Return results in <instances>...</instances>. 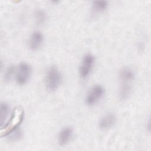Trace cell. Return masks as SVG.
Here are the masks:
<instances>
[{
    "label": "cell",
    "instance_id": "cell-1",
    "mask_svg": "<svg viewBox=\"0 0 151 151\" xmlns=\"http://www.w3.org/2000/svg\"><path fill=\"white\" fill-rule=\"evenodd\" d=\"M134 78V74L132 70L129 68H123L119 73L120 88L119 97L121 100L127 99L131 93L132 83Z\"/></svg>",
    "mask_w": 151,
    "mask_h": 151
},
{
    "label": "cell",
    "instance_id": "cell-2",
    "mask_svg": "<svg viewBox=\"0 0 151 151\" xmlns=\"http://www.w3.org/2000/svg\"><path fill=\"white\" fill-rule=\"evenodd\" d=\"M24 117V111L20 107H16L7 123L2 126L0 130L1 137L8 136L17 129L21 124Z\"/></svg>",
    "mask_w": 151,
    "mask_h": 151
},
{
    "label": "cell",
    "instance_id": "cell-3",
    "mask_svg": "<svg viewBox=\"0 0 151 151\" xmlns=\"http://www.w3.org/2000/svg\"><path fill=\"white\" fill-rule=\"evenodd\" d=\"M61 73L55 66L50 67L46 73L45 83L46 88L50 91L57 90L61 83Z\"/></svg>",
    "mask_w": 151,
    "mask_h": 151
},
{
    "label": "cell",
    "instance_id": "cell-4",
    "mask_svg": "<svg viewBox=\"0 0 151 151\" xmlns=\"http://www.w3.org/2000/svg\"><path fill=\"white\" fill-rule=\"evenodd\" d=\"M15 80L19 85L26 84L29 80L31 75V67L27 63H21L16 70Z\"/></svg>",
    "mask_w": 151,
    "mask_h": 151
},
{
    "label": "cell",
    "instance_id": "cell-5",
    "mask_svg": "<svg viewBox=\"0 0 151 151\" xmlns=\"http://www.w3.org/2000/svg\"><path fill=\"white\" fill-rule=\"evenodd\" d=\"M104 93L103 87L100 85H95L92 87L86 97V103L88 106H93L99 101L103 97Z\"/></svg>",
    "mask_w": 151,
    "mask_h": 151
},
{
    "label": "cell",
    "instance_id": "cell-6",
    "mask_svg": "<svg viewBox=\"0 0 151 151\" xmlns=\"http://www.w3.org/2000/svg\"><path fill=\"white\" fill-rule=\"evenodd\" d=\"M94 63V57L92 54L88 53L83 57L80 67V74L83 78H86L88 76Z\"/></svg>",
    "mask_w": 151,
    "mask_h": 151
},
{
    "label": "cell",
    "instance_id": "cell-7",
    "mask_svg": "<svg viewBox=\"0 0 151 151\" xmlns=\"http://www.w3.org/2000/svg\"><path fill=\"white\" fill-rule=\"evenodd\" d=\"M43 40V35L41 32L38 31H34L31 34L29 40L28 44L29 48L34 51L38 50L41 46Z\"/></svg>",
    "mask_w": 151,
    "mask_h": 151
},
{
    "label": "cell",
    "instance_id": "cell-8",
    "mask_svg": "<svg viewBox=\"0 0 151 151\" xmlns=\"http://www.w3.org/2000/svg\"><path fill=\"white\" fill-rule=\"evenodd\" d=\"M116 121V117L113 113H107L101 117L99 122V127L102 130H107L112 127Z\"/></svg>",
    "mask_w": 151,
    "mask_h": 151
},
{
    "label": "cell",
    "instance_id": "cell-9",
    "mask_svg": "<svg viewBox=\"0 0 151 151\" xmlns=\"http://www.w3.org/2000/svg\"><path fill=\"white\" fill-rule=\"evenodd\" d=\"M73 136V129L70 127H66L63 129L58 135V143L61 146L67 145L71 140Z\"/></svg>",
    "mask_w": 151,
    "mask_h": 151
},
{
    "label": "cell",
    "instance_id": "cell-10",
    "mask_svg": "<svg viewBox=\"0 0 151 151\" xmlns=\"http://www.w3.org/2000/svg\"><path fill=\"white\" fill-rule=\"evenodd\" d=\"M108 4L106 1H94L92 3V11L94 14L103 12L107 8Z\"/></svg>",
    "mask_w": 151,
    "mask_h": 151
},
{
    "label": "cell",
    "instance_id": "cell-11",
    "mask_svg": "<svg viewBox=\"0 0 151 151\" xmlns=\"http://www.w3.org/2000/svg\"><path fill=\"white\" fill-rule=\"evenodd\" d=\"M9 111V106L5 103H1L0 106V123L1 126H3L6 117L8 116Z\"/></svg>",
    "mask_w": 151,
    "mask_h": 151
},
{
    "label": "cell",
    "instance_id": "cell-12",
    "mask_svg": "<svg viewBox=\"0 0 151 151\" xmlns=\"http://www.w3.org/2000/svg\"><path fill=\"white\" fill-rule=\"evenodd\" d=\"M35 19L37 23L39 25L43 24L47 19V15L45 12L41 9H38L35 12Z\"/></svg>",
    "mask_w": 151,
    "mask_h": 151
},
{
    "label": "cell",
    "instance_id": "cell-13",
    "mask_svg": "<svg viewBox=\"0 0 151 151\" xmlns=\"http://www.w3.org/2000/svg\"><path fill=\"white\" fill-rule=\"evenodd\" d=\"M15 68H14L12 66L9 67L7 68V70H6L5 74V80H9L11 78L12 75L13 74V73L15 72Z\"/></svg>",
    "mask_w": 151,
    "mask_h": 151
}]
</instances>
